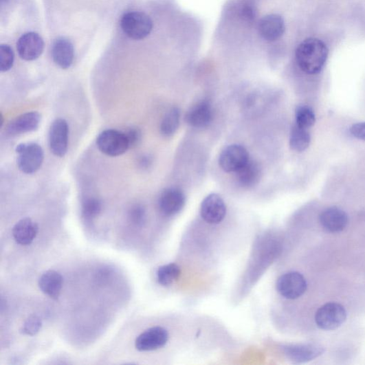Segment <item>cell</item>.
<instances>
[{
  "label": "cell",
  "mask_w": 365,
  "mask_h": 365,
  "mask_svg": "<svg viewBox=\"0 0 365 365\" xmlns=\"http://www.w3.org/2000/svg\"><path fill=\"white\" fill-rule=\"evenodd\" d=\"M328 47L317 38H309L298 47L296 59L300 69L307 74H316L323 69L328 60Z\"/></svg>",
  "instance_id": "6da1fadb"
},
{
  "label": "cell",
  "mask_w": 365,
  "mask_h": 365,
  "mask_svg": "<svg viewBox=\"0 0 365 365\" xmlns=\"http://www.w3.org/2000/svg\"><path fill=\"white\" fill-rule=\"evenodd\" d=\"M121 27L131 39L141 41L151 34L153 22L150 16L144 12H130L122 17Z\"/></svg>",
  "instance_id": "7a4b0ae2"
},
{
  "label": "cell",
  "mask_w": 365,
  "mask_h": 365,
  "mask_svg": "<svg viewBox=\"0 0 365 365\" xmlns=\"http://www.w3.org/2000/svg\"><path fill=\"white\" fill-rule=\"evenodd\" d=\"M19 169L26 175L34 174L44 162V151L37 144H21L16 147Z\"/></svg>",
  "instance_id": "3957f363"
},
{
  "label": "cell",
  "mask_w": 365,
  "mask_h": 365,
  "mask_svg": "<svg viewBox=\"0 0 365 365\" xmlns=\"http://www.w3.org/2000/svg\"><path fill=\"white\" fill-rule=\"evenodd\" d=\"M97 145L101 152L111 157L122 156L130 148L126 133L114 129L102 131L97 139Z\"/></svg>",
  "instance_id": "277c9868"
},
{
  "label": "cell",
  "mask_w": 365,
  "mask_h": 365,
  "mask_svg": "<svg viewBox=\"0 0 365 365\" xmlns=\"http://www.w3.org/2000/svg\"><path fill=\"white\" fill-rule=\"evenodd\" d=\"M347 319L344 307L337 302L327 303L320 307L316 315V322L324 331H334Z\"/></svg>",
  "instance_id": "5b68a950"
},
{
  "label": "cell",
  "mask_w": 365,
  "mask_h": 365,
  "mask_svg": "<svg viewBox=\"0 0 365 365\" xmlns=\"http://www.w3.org/2000/svg\"><path fill=\"white\" fill-rule=\"evenodd\" d=\"M307 281L298 272H289L281 276L277 281L276 288L284 298L295 300L301 297L307 290Z\"/></svg>",
  "instance_id": "8992f818"
},
{
  "label": "cell",
  "mask_w": 365,
  "mask_h": 365,
  "mask_svg": "<svg viewBox=\"0 0 365 365\" xmlns=\"http://www.w3.org/2000/svg\"><path fill=\"white\" fill-rule=\"evenodd\" d=\"M69 142V126L66 120L57 119L52 124L49 133V148L56 157L66 155Z\"/></svg>",
  "instance_id": "52a82bcc"
},
{
  "label": "cell",
  "mask_w": 365,
  "mask_h": 365,
  "mask_svg": "<svg viewBox=\"0 0 365 365\" xmlns=\"http://www.w3.org/2000/svg\"><path fill=\"white\" fill-rule=\"evenodd\" d=\"M248 152L238 144L226 147L221 153L219 165L227 173H236L249 161Z\"/></svg>",
  "instance_id": "ba28073f"
},
{
  "label": "cell",
  "mask_w": 365,
  "mask_h": 365,
  "mask_svg": "<svg viewBox=\"0 0 365 365\" xmlns=\"http://www.w3.org/2000/svg\"><path fill=\"white\" fill-rule=\"evenodd\" d=\"M19 55L25 61H34L41 56L44 50V41L41 35L35 32L24 34L16 43Z\"/></svg>",
  "instance_id": "9c48e42d"
},
{
  "label": "cell",
  "mask_w": 365,
  "mask_h": 365,
  "mask_svg": "<svg viewBox=\"0 0 365 365\" xmlns=\"http://www.w3.org/2000/svg\"><path fill=\"white\" fill-rule=\"evenodd\" d=\"M168 338L166 329L159 326L153 327L139 335L135 341V347L141 352L157 351L164 347Z\"/></svg>",
  "instance_id": "30bf717a"
},
{
  "label": "cell",
  "mask_w": 365,
  "mask_h": 365,
  "mask_svg": "<svg viewBox=\"0 0 365 365\" xmlns=\"http://www.w3.org/2000/svg\"><path fill=\"white\" fill-rule=\"evenodd\" d=\"M201 216L210 224H219L225 217L226 206L223 199L216 194L210 195L201 206Z\"/></svg>",
  "instance_id": "8fae6325"
},
{
  "label": "cell",
  "mask_w": 365,
  "mask_h": 365,
  "mask_svg": "<svg viewBox=\"0 0 365 365\" xmlns=\"http://www.w3.org/2000/svg\"><path fill=\"white\" fill-rule=\"evenodd\" d=\"M285 31L283 18L278 14L264 16L259 22L258 32L265 41L274 43L280 39Z\"/></svg>",
  "instance_id": "7c38bea8"
},
{
  "label": "cell",
  "mask_w": 365,
  "mask_h": 365,
  "mask_svg": "<svg viewBox=\"0 0 365 365\" xmlns=\"http://www.w3.org/2000/svg\"><path fill=\"white\" fill-rule=\"evenodd\" d=\"M285 355L295 363H303L318 358L324 352V349L318 344H300L285 346Z\"/></svg>",
  "instance_id": "4fadbf2b"
},
{
  "label": "cell",
  "mask_w": 365,
  "mask_h": 365,
  "mask_svg": "<svg viewBox=\"0 0 365 365\" xmlns=\"http://www.w3.org/2000/svg\"><path fill=\"white\" fill-rule=\"evenodd\" d=\"M185 201L184 194L180 189L169 188L162 192L159 200V206L164 215L172 217L180 212Z\"/></svg>",
  "instance_id": "5bb4252c"
},
{
  "label": "cell",
  "mask_w": 365,
  "mask_h": 365,
  "mask_svg": "<svg viewBox=\"0 0 365 365\" xmlns=\"http://www.w3.org/2000/svg\"><path fill=\"white\" fill-rule=\"evenodd\" d=\"M42 117L40 113L31 111L17 117L7 126V133L12 136L20 135L36 131L39 128Z\"/></svg>",
  "instance_id": "9a60e30c"
},
{
  "label": "cell",
  "mask_w": 365,
  "mask_h": 365,
  "mask_svg": "<svg viewBox=\"0 0 365 365\" xmlns=\"http://www.w3.org/2000/svg\"><path fill=\"white\" fill-rule=\"evenodd\" d=\"M322 226L329 232H342L349 224V217L342 209L331 207L322 211L320 216Z\"/></svg>",
  "instance_id": "2e32d148"
},
{
  "label": "cell",
  "mask_w": 365,
  "mask_h": 365,
  "mask_svg": "<svg viewBox=\"0 0 365 365\" xmlns=\"http://www.w3.org/2000/svg\"><path fill=\"white\" fill-rule=\"evenodd\" d=\"M52 54L56 65L62 69H67L71 67L74 61V46L67 38H57L53 43Z\"/></svg>",
  "instance_id": "e0dca14e"
},
{
  "label": "cell",
  "mask_w": 365,
  "mask_h": 365,
  "mask_svg": "<svg viewBox=\"0 0 365 365\" xmlns=\"http://www.w3.org/2000/svg\"><path fill=\"white\" fill-rule=\"evenodd\" d=\"M213 119V109L209 102L202 101L192 107L186 114V122L195 128H204Z\"/></svg>",
  "instance_id": "ac0fdd59"
},
{
  "label": "cell",
  "mask_w": 365,
  "mask_h": 365,
  "mask_svg": "<svg viewBox=\"0 0 365 365\" xmlns=\"http://www.w3.org/2000/svg\"><path fill=\"white\" fill-rule=\"evenodd\" d=\"M63 286V278L55 271H47L39 280L41 290L45 295L54 300H58Z\"/></svg>",
  "instance_id": "d6986e66"
},
{
  "label": "cell",
  "mask_w": 365,
  "mask_h": 365,
  "mask_svg": "<svg viewBox=\"0 0 365 365\" xmlns=\"http://www.w3.org/2000/svg\"><path fill=\"white\" fill-rule=\"evenodd\" d=\"M37 233V224L29 218L18 221L12 230L15 241L22 245H30L35 239Z\"/></svg>",
  "instance_id": "ffe728a7"
},
{
  "label": "cell",
  "mask_w": 365,
  "mask_h": 365,
  "mask_svg": "<svg viewBox=\"0 0 365 365\" xmlns=\"http://www.w3.org/2000/svg\"><path fill=\"white\" fill-rule=\"evenodd\" d=\"M236 174L239 185L243 188H252L259 182L262 170L258 163L249 160Z\"/></svg>",
  "instance_id": "44dd1931"
},
{
  "label": "cell",
  "mask_w": 365,
  "mask_h": 365,
  "mask_svg": "<svg viewBox=\"0 0 365 365\" xmlns=\"http://www.w3.org/2000/svg\"><path fill=\"white\" fill-rule=\"evenodd\" d=\"M180 124V111L177 107H173L165 115L160 126L162 135L171 137L177 132Z\"/></svg>",
  "instance_id": "7402d4cb"
},
{
  "label": "cell",
  "mask_w": 365,
  "mask_h": 365,
  "mask_svg": "<svg viewBox=\"0 0 365 365\" xmlns=\"http://www.w3.org/2000/svg\"><path fill=\"white\" fill-rule=\"evenodd\" d=\"M311 144V135L307 129L295 125L290 137L291 148L298 152L305 151Z\"/></svg>",
  "instance_id": "603a6c76"
},
{
  "label": "cell",
  "mask_w": 365,
  "mask_h": 365,
  "mask_svg": "<svg viewBox=\"0 0 365 365\" xmlns=\"http://www.w3.org/2000/svg\"><path fill=\"white\" fill-rule=\"evenodd\" d=\"M181 274V268L176 263L162 265L157 273V280L163 286H169L179 278Z\"/></svg>",
  "instance_id": "cb8c5ba5"
},
{
  "label": "cell",
  "mask_w": 365,
  "mask_h": 365,
  "mask_svg": "<svg viewBox=\"0 0 365 365\" xmlns=\"http://www.w3.org/2000/svg\"><path fill=\"white\" fill-rule=\"evenodd\" d=\"M296 125L309 129L316 123V114L309 107L299 106L296 111Z\"/></svg>",
  "instance_id": "d4e9b609"
},
{
  "label": "cell",
  "mask_w": 365,
  "mask_h": 365,
  "mask_svg": "<svg viewBox=\"0 0 365 365\" xmlns=\"http://www.w3.org/2000/svg\"><path fill=\"white\" fill-rule=\"evenodd\" d=\"M102 202L96 198L86 199L82 205V215L87 220L97 218L102 212Z\"/></svg>",
  "instance_id": "484cf974"
},
{
  "label": "cell",
  "mask_w": 365,
  "mask_h": 365,
  "mask_svg": "<svg viewBox=\"0 0 365 365\" xmlns=\"http://www.w3.org/2000/svg\"><path fill=\"white\" fill-rule=\"evenodd\" d=\"M14 54L12 48L7 45L0 47V70L5 72L9 71L13 66Z\"/></svg>",
  "instance_id": "4316f807"
},
{
  "label": "cell",
  "mask_w": 365,
  "mask_h": 365,
  "mask_svg": "<svg viewBox=\"0 0 365 365\" xmlns=\"http://www.w3.org/2000/svg\"><path fill=\"white\" fill-rule=\"evenodd\" d=\"M42 326L43 322L41 318L36 315H32L25 322L21 331L24 335L34 336L40 332Z\"/></svg>",
  "instance_id": "83f0119b"
},
{
  "label": "cell",
  "mask_w": 365,
  "mask_h": 365,
  "mask_svg": "<svg viewBox=\"0 0 365 365\" xmlns=\"http://www.w3.org/2000/svg\"><path fill=\"white\" fill-rule=\"evenodd\" d=\"M129 219L131 223L136 225H142L146 219V211L141 205L133 206L129 210Z\"/></svg>",
  "instance_id": "f1b7e54d"
},
{
  "label": "cell",
  "mask_w": 365,
  "mask_h": 365,
  "mask_svg": "<svg viewBox=\"0 0 365 365\" xmlns=\"http://www.w3.org/2000/svg\"><path fill=\"white\" fill-rule=\"evenodd\" d=\"M130 148L138 145L142 139L141 131L136 128L130 129L126 133Z\"/></svg>",
  "instance_id": "f546056e"
},
{
  "label": "cell",
  "mask_w": 365,
  "mask_h": 365,
  "mask_svg": "<svg viewBox=\"0 0 365 365\" xmlns=\"http://www.w3.org/2000/svg\"><path fill=\"white\" fill-rule=\"evenodd\" d=\"M350 131L354 137L365 141V122L353 125L350 129Z\"/></svg>",
  "instance_id": "4dcf8cb0"
},
{
  "label": "cell",
  "mask_w": 365,
  "mask_h": 365,
  "mask_svg": "<svg viewBox=\"0 0 365 365\" xmlns=\"http://www.w3.org/2000/svg\"><path fill=\"white\" fill-rule=\"evenodd\" d=\"M140 164L142 168H148L151 164V159L148 156L142 157L140 161Z\"/></svg>",
  "instance_id": "1f68e13d"
},
{
  "label": "cell",
  "mask_w": 365,
  "mask_h": 365,
  "mask_svg": "<svg viewBox=\"0 0 365 365\" xmlns=\"http://www.w3.org/2000/svg\"><path fill=\"white\" fill-rule=\"evenodd\" d=\"M6 1H8V0H1L2 3L6 2Z\"/></svg>",
  "instance_id": "d6a6232c"
}]
</instances>
